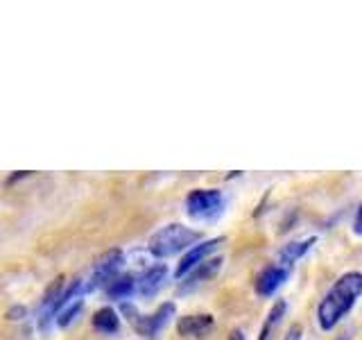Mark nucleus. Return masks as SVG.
<instances>
[{
    "label": "nucleus",
    "mask_w": 362,
    "mask_h": 340,
    "mask_svg": "<svg viewBox=\"0 0 362 340\" xmlns=\"http://www.w3.org/2000/svg\"><path fill=\"white\" fill-rule=\"evenodd\" d=\"M93 329L100 334H118L120 329V315L111 306H102L93 315Z\"/></svg>",
    "instance_id": "obj_13"
},
{
    "label": "nucleus",
    "mask_w": 362,
    "mask_h": 340,
    "mask_svg": "<svg viewBox=\"0 0 362 340\" xmlns=\"http://www.w3.org/2000/svg\"><path fill=\"white\" fill-rule=\"evenodd\" d=\"M64 277L59 275L57 277L48 288L43 293V300H41V309H39V329L41 332H48L50 329V322L57 317L59 313V300L64 295Z\"/></svg>",
    "instance_id": "obj_7"
},
{
    "label": "nucleus",
    "mask_w": 362,
    "mask_h": 340,
    "mask_svg": "<svg viewBox=\"0 0 362 340\" xmlns=\"http://www.w3.org/2000/svg\"><path fill=\"white\" fill-rule=\"evenodd\" d=\"M301 336H303V327L301 324H292L283 340H301Z\"/></svg>",
    "instance_id": "obj_17"
},
{
    "label": "nucleus",
    "mask_w": 362,
    "mask_h": 340,
    "mask_svg": "<svg viewBox=\"0 0 362 340\" xmlns=\"http://www.w3.org/2000/svg\"><path fill=\"white\" fill-rule=\"evenodd\" d=\"M165 279H168V266L156 264L152 268H147L143 275L136 279V288H139V293L143 295V298H152V295H156L158 290H161Z\"/></svg>",
    "instance_id": "obj_10"
},
{
    "label": "nucleus",
    "mask_w": 362,
    "mask_h": 340,
    "mask_svg": "<svg viewBox=\"0 0 362 340\" xmlns=\"http://www.w3.org/2000/svg\"><path fill=\"white\" fill-rule=\"evenodd\" d=\"M224 243V236H215V238H209V241H202V243H197V245H192L188 252L181 256V261H179V266H177V270H175V277L177 279H184L190 270H195L199 264H204L206 259H211V254L218 249L220 245Z\"/></svg>",
    "instance_id": "obj_6"
},
{
    "label": "nucleus",
    "mask_w": 362,
    "mask_h": 340,
    "mask_svg": "<svg viewBox=\"0 0 362 340\" xmlns=\"http://www.w3.org/2000/svg\"><path fill=\"white\" fill-rule=\"evenodd\" d=\"M335 340H349V336H342V338H335Z\"/></svg>",
    "instance_id": "obj_21"
},
{
    "label": "nucleus",
    "mask_w": 362,
    "mask_h": 340,
    "mask_svg": "<svg viewBox=\"0 0 362 340\" xmlns=\"http://www.w3.org/2000/svg\"><path fill=\"white\" fill-rule=\"evenodd\" d=\"M30 173H16L14 177H9V184H11V181H16V179H21V177H28Z\"/></svg>",
    "instance_id": "obj_20"
},
{
    "label": "nucleus",
    "mask_w": 362,
    "mask_h": 340,
    "mask_svg": "<svg viewBox=\"0 0 362 340\" xmlns=\"http://www.w3.org/2000/svg\"><path fill=\"white\" fill-rule=\"evenodd\" d=\"M362 295V272L351 270L344 272L342 277H337L328 293L324 295V300L317 306V322L324 332H331L333 327H337L344 317L351 313V309L356 306V302Z\"/></svg>",
    "instance_id": "obj_1"
},
{
    "label": "nucleus",
    "mask_w": 362,
    "mask_h": 340,
    "mask_svg": "<svg viewBox=\"0 0 362 340\" xmlns=\"http://www.w3.org/2000/svg\"><path fill=\"white\" fill-rule=\"evenodd\" d=\"M224 211V196L218 188H195L186 196V213L192 220L209 222Z\"/></svg>",
    "instance_id": "obj_4"
},
{
    "label": "nucleus",
    "mask_w": 362,
    "mask_h": 340,
    "mask_svg": "<svg viewBox=\"0 0 362 340\" xmlns=\"http://www.w3.org/2000/svg\"><path fill=\"white\" fill-rule=\"evenodd\" d=\"M202 241V232L197 230H190V227H184L179 222L173 225H165L163 230H158L150 243H147V249L150 254L156 259H168V256H175L179 252H188L192 245H197Z\"/></svg>",
    "instance_id": "obj_2"
},
{
    "label": "nucleus",
    "mask_w": 362,
    "mask_h": 340,
    "mask_svg": "<svg viewBox=\"0 0 362 340\" xmlns=\"http://www.w3.org/2000/svg\"><path fill=\"white\" fill-rule=\"evenodd\" d=\"M175 311H177V306L173 302L161 304L152 315L139 313V309H136L134 304H122V313L127 315V320L132 322V327L147 340H156L158 338V334H161L165 329V324L170 322V317H175Z\"/></svg>",
    "instance_id": "obj_3"
},
{
    "label": "nucleus",
    "mask_w": 362,
    "mask_h": 340,
    "mask_svg": "<svg viewBox=\"0 0 362 340\" xmlns=\"http://www.w3.org/2000/svg\"><path fill=\"white\" fill-rule=\"evenodd\" d=\"M286 311H288V302H286V300H279L274 306H272L269 313H267V317H265V322H263V327H260L258 340H269V338H272V332H274L276 324L283 320V315H286Z\"/></svg>",
    "instance_id": "obj_15"
},
{
    "label": "nucleus",
    "mask_w": 362,
    "mask_h": 340,
    "mask_svg": "<svg viewBox=\"0 0 362 340\" xmlns=\"http://www.w3.org/2000/svg\"><path fill=\"white\" fill-rule=\"evenodd\" d=\"M354 232L358 236H362V202H360V207L356 211V220H354Z\"/></svg>",
    "instance_id": "obj_18"
},
{
    "label": "nucleus",
    "mask_w": 362,
    "mask_h": 340,
    "mask_svg": "<svg viewBox=\"0 0 362 340\" xmlns=\"http://www.w3.org/2000/svg\"><path fill=\"white\" fill-rule=\"evenodd\" d=\"M290 277V268L286 266H279V264H272L267 268L260 270V275L256 277V295L258 298H269L274 295L286 279Z\"/></svg>",
    "instance_id": "obj_8"
},
{
    "label": "nucleus",
    "mask_w": 362,
    "mask_h": 340,
    "mask_svg": "<svg viewBox=\"0 0 362 340\" xmlns=\"http://www.w3.org/2000/svg\"><path fill=\"white\" fill-rule=\"evenodd\" d=\"M139 290L136 288V277L134 275H120L107 286V298L109 300H127Z\"/></svg>",
    "instance_id": "obj_14"
},
{
    "label": "nucleus",
    "mask_w": 362,
    "mask_h": 340,
    "mask_svg": "<svg viewBox=\"0 0 362 340\" xmlns=\"http://www.w3.org/2000/svg\"><path fill=\"white\" fill-rule=\"evenodd\" d=\"M313 243H315V236L303 238V241H292L288 245H283V249L279 252V266L290 268L294 261H299L305 252H308V249L313 247Z\"/></svg>",
    "instance_id": "obj_12"
},
{
    "label": "nucleus",
    "mask_w": 362,
    "mask_h": 340,
    "mask_svg": "<svg viewBox=\"0 0 362 340\" xmlns=\"http://www.w3.org/2000/svg\"><path fill=\"white\" fill-rule=\"evenodd\" d=\"M222 268V256H213V259H206L204 264H199L195 270H190L188 275L181 279V290H192L197 288L199 283L204 281H211L215 275H218V270Z\"/></svg>",
    "instance_id": "obj_9"
},
{
    "label": "nucleus",
    "mask_w": 362,
    "mask_h": 340,
    "mask_svg": "<svg viewBox=\"0 0 362 340\" xmlns=\"http://www.w3.org/2000/svg\"><path fill=\"white\" fill-rule=\"evenodd\" d=\"M124 264V254L122 249H109V252L102 254L95 266H93V275H90V283H88V290H98L102 286H109V283L118 277V272Z\"/></svg>",
    "instance_id": "obj_5"
},
{
    "label": "nucleus",
    "mask_w": 362,
    "mask_h": 340,
    "mask_svg": "<svg viewBox=\"0 0 362 340\" xmlns=\"http://www.w3.org/2000/svg\"><path fill=\"white\" fill-rule=\"evenodd\" d=\"M18 315H25V309H23V306H16V309H11V311L7 313L9 320H18Z\"/></svg>",
    "instance_id": "obj_19"
},
{
    "label": "nucleus",
    "mask_w": 362,
    "mask_h": 340,
    "mask_svg": "<svg viewBox=\"0 0 362 340\" xmlns=\"http://www.w3.org/2000/svg\"><path fill=\"white\" fill-rule=\"evenodd\" d=\"M82 309H84V300H75V302H71L66 306L64 311H59L57 313V327L59 329H68L73 322H75V317L82 313Z\"/></svg>",
    "instance_id": "obj_16"
},
{
    "label": "nucleus",
    "mask_w": 362,
    "mask_h": 340,
    "mask_svg": "<svg viewBox=\"0 0 362 340\" xmlns=\"http://www.w3.org/2000/svg\"><path fill=\"white\" fill-rule=\"evenodd\" d=\"M215 317L211 313H199V315H184L177 322V334L184 338H199L213 329Z\"/></svg>",
    "instance_id": "obj_11"
}]
</instances>
